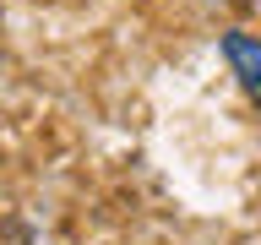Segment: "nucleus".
<instances>
[{
    "label": "nucleus",
    "mask_w": 261,
    "mask_h": 245,
    "mask_svg": "<svg viewBox=\"0 0 261 245\" xmlns=\"http://www.w3.org/2000/svg\"><path fill=\"white\" fill-rule=\"evenodd\" d=\"M223 60L234 65L240 87L256 98V93H261V44H256L245 28H228V33H223Z\"/></svg>",
    "instance_id": "nucleus-1"
}]
</instances>
